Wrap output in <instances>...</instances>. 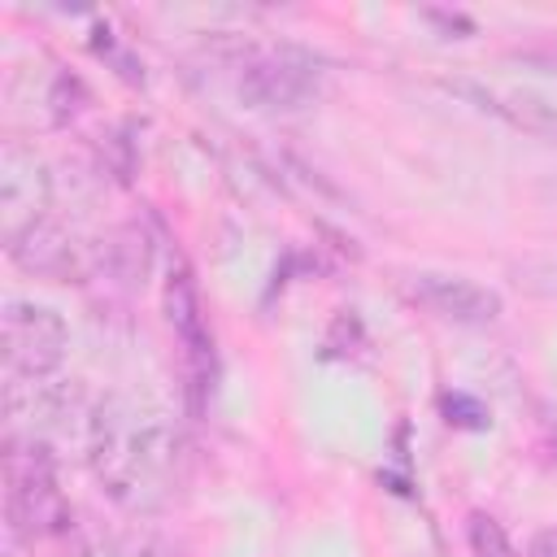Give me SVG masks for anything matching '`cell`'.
I'll return each instance as SVG.
<instances>
[{"instance_id":"1","label":"cell","mask_w":557,"mask_h":557,"mask_svg":"<svg viewBox=\"0 0 557 557\" xmlns=\"http://www.w3.org/2000/svg\"><path fill=\"white\" fill-rule=\"evenodd\" d=\"M87 466L117 509L161 513L187 483V440L157 400L113 392L96 400Z\"/></svg>"},{"instance_id":"2","label":"cell","mask_w":557,"mask_h":557,"mask_svg":"<svg viewBox=\"0 0 557 557\" xmlns=\"http://www.w3.org/2000/svg\"><path fill=\"white\" fill-rule=\"evenodd\" d=\"M4 527L13 540H44L70 527V500L57 483V453L35 440H4Z\"/></svg>"},{"instance_id":"3","label":"cell","mask_w":557,"mask_h":557,"mask_svg":"<svg viewBox=\"0 0 557 557\" xmlns=\"http://www.w3.org/2000/svg\"><path fill=\"white\" fill-rule=\"evenodd\" d=\"M0 344H4V379H48L65 357V322L57 309L35 300H4L0 313Z\"/></svg>"},{"instance_id":"4","label":"cell","mask_w":557,"mask_h":557,"mask_svg":"<svg viewBox=\"0 0 557 557\" xmlns=\"http://www.w3.org/2000/svg\"><path fill=\"white\" fill-rule=\"evenodd\" d=\"M235 91L252 104V109H305L322 96V70L313 65V57L296 52V48H265V52H248L235 78Z\"/></svg>"},{"instance_id":"5","label":"cell","mask_w":557,"mask_h":557,"mask_svg":"<svg viewBox=\"0 0 557 557\" xmlns=\"http://www.w3.org/2000/svg\"><path fill=\"white\" fill-rule=\"evenodd\" d=\"M48 209H52V174L44 157L22 139H4L0 144V235L4 244L17 239L26 226L44 222Z\"/></svg>"},{"instance_id":"6","label":"cell","mask_w":557,"mask_h":557,"mask_svg":"<svg viewBox=\"0 0 557 557\" xmlns=\"http://www.w3.org/2000/svg\"><path fill=\"white\" fill-rule=\"evenodd\" d=\"M409 296L435 318L457 322V326H487L500 318V296L461 274H413Z\"/></svg>"},{"instance_id":"7","label":"cell","mask_w":557,"mask_h":557,"mask_svg":"<svg viewBox=\"0 0 557 557\" xmlns=\"http://www.w3.org/2000/svg\"><path fill=\"white\" fill-rule=\"evenodd\" d=\"M4 252H9V261H13L17 270L39 274V278H78V274H83V248H78L74 235H70L61 222H52V218L26 226L17 239L4 244Z\"/></svg>"},{"instance_id":"8","label":"cell","mask_w":557,"mask_h":557,"mask_svg":"<svg viewBox=\"0 0 557 557\" xmlns=\"http://www.w3.org/2000/svg\"><path fill=\"white\" fill-rule=\"evenodd\" d=\"M165 322L174 326V335L183 339L191 366L200 374H209V361H213V339H209V326H205V309H200V292H196V278L191 270L178 261L165 278Z\"/></svg>"},{"instance_id":"9","label":"cell","mask_w":557,"mask_h":557,"mask_svg":"<svg viewBox=\"0 0 557 557\" xmlns=\"http://www.w3.org/2000/svg\"><path fill=\"white\" fill-rule=\"evenodd\" d=\"M148 261H152V244L139 226H117L100 239V265L117 283H144Z\"/></svg>"},{"instance_id":"10","label":"cell","mask_w":557,"mask_h":557,"mask_svg":"<svg viewBox=\"0 0 557 557\" xmlns=\"http://www.w3.org/2000/svg\"><path fill=\"white\" fill-rule=\"evenodd\" d=\"M83 557H170L165 544L148 531H113L104 540H96Z\"/></svg>"},{"instance_id":"11","label":"cell","mask_w":557,"mask_h":557,"mask_svg":"<svg viewBox=\"0 0 557 557\" xmlns=\"http://www.w3.org/2000/svg\"><path fill=\"white\" fill-rule=\"evenodd\" d=\"M505 117L518 122L522 131L544 135V139L557 144V104H548V100H540V96H513V100L505 104Z\"/></svg>"},{"instance_id":"12","label":"cell","mask_w":557,"mask_h":557,"mask_svg":"<svg viewBox=\"0 0 557 557\" xmlns=\"http://www.w3.org/2000/svg\"><path fill=\"white\" fill-rule=\"evenodd\" d=\"M470 553L474 557H513L509 535L492 513H470Z\"/></svg>"},{"instance_id":"13","label":"cell","mask_w":557,"mask_h":557,"mask_svg":"<svg viewBox=\"0 0 557 557\" xmlns=\"http://www.w3.org/2000/svg\"><path fill=\"white\" fill-rule=\"evenodd\" d=\"M440 409H444V422H453V426H466V431H483L487 426V409L466 392H444Z\"/></svg>"},{"instance_id":"14","label":"cell","mask_w":557,"mask_h":557,"mask_svg":"<svg viewBox=\"0 0 557 557\" xmlns=\"http://www.w3.org/2000/svg\"><path fill=\"white\" fill-rule=\"evenodd\" d=\"M531 557H557V531H544V535H535V544H531Z\"/></svg>"},{"instance_id":"15","label":"cell","mask_w":557,"mask_h":557,"mask_svg":"<svg viewBox=\"0 0 557 557\" xmlns=\"http://www.w3.org/2000/svg\"><path fill=\"white\" fill-rule=\"evenodd\" d=\"M553 435H557V422H553Z\"/></svg>"}]
</instances>
